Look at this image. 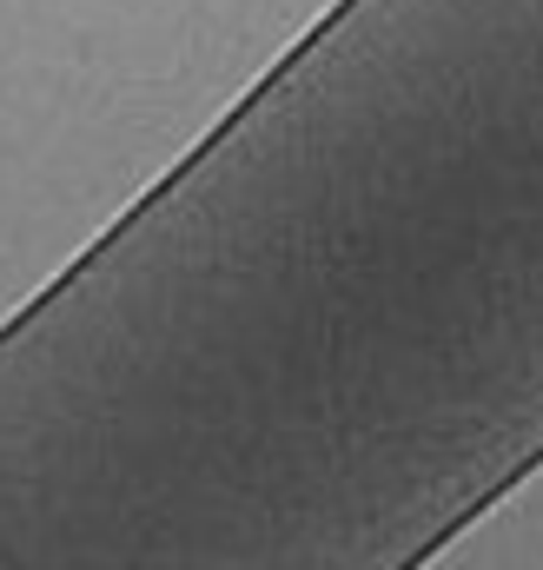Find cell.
I'll return each instance as SVG.
<instances>
[]
</instances>
